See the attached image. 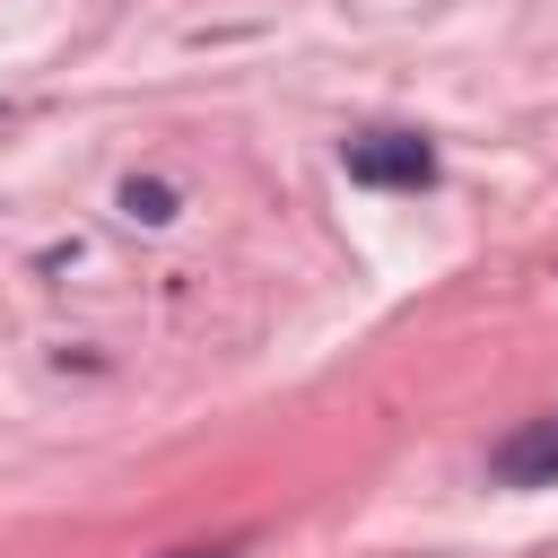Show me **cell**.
<instances>
[{
	"label": "cell",
	"mask_w": 558,
	"mask_h": 558,
	"mask_svg": "<svg viewBox=\"0 0 558 558\" xmlns=\"http://www.w3.org/2000/svg\"><path fill=\"white\" fill-rule=\"evenodd\" d=\"M349 183H375V192H418V183H436V148L427 140H410V131H366V140H349Z\"/></svg>",
	"instance_id": "1"
},
{
	"label": "cell",
	"mask_w": 558,
	"mask_h": 558,
	"mask_svg": "<svg viewBox=\"0 0 558 558\" xmlns=\"http://www.w3.org/2000/svg\"><path fill=\"white\" fill-rule=\"evenodd\" d=\"M488 471H497L506 488H558V410H549V418H523V427L488 453Z\"/></svg>",
	"instance_id": "2"
},
{
	"label": "cell",
	"mask_w": 558,
	"mask_h": 558,
	"mask_svg": "<svg viewBox=\"0 0 558 558\" xmlns=\"http://www.w3.org/2000/svg\"><path fill=\"white\" fill-rule=\"evenodd\" d=\"M122 218L166 227V218H174V192H166V183H148V174H131V183H122Z\"/></svg>",
	"instance_id": "3"
},
{
	"label": "cell",
	"mask_w": 558,
	"mask_h": 558,
	"mask_svg": "<svg viewBox=\"0 0 558 558\" xmlns=\"http://www.w3.org/2000/svg\"><path fill=\"white\" fill-rule=\"evenodd\" d=\"M174 558H227V549H174Z\"/></svg>",
	"instance_id": "4"
}]
</instances>
